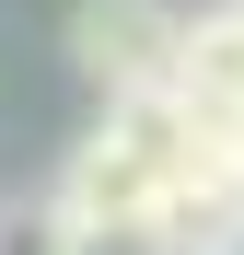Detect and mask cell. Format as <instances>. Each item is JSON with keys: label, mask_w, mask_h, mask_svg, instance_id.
I'll list each match as a JSON object with an SVG mask.
<instances>
[{"label": "cell", "mask_w": 244, "mask_h": 255, "mask_svg": "<svg viewBox=\"0 0 244 255\" xmlns=\"http://www.w3.org/2000/svg\"><path fill=\"white\" fill-rule=\"evenodd\" d=\"M163 93L198 105V116H244V0L175 23V70H163Z\"/></svg>", "instance_id": "2"}, {"label": "cell", "mask_w": 244, "mask_h": 255, "mask_svg": "<svg viewBox=\"0 0 244 255\" xmlns=\"http://www.w3.org/2000/svg\"><path fill=\"white\" fill-rule=\"evenodd\" d=\"M175 23L186 12H163V0H70V70L93 93H163Z\"/></svg>", "instance_id": "1"}]
</instances>
